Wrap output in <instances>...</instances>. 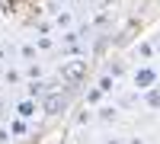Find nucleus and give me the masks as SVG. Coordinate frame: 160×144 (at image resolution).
Returning <instances> with one entry per match:
<instances>
[{"label": "nucleus", "instance_id": "obj_14", "mask_svg": "<svg viewBox=\"0 0 160 144\" xmlns=\"http://www.w3.org/2000/svg\"><path fill=\"white\" fill-rule=\"evenodd\" d=\"M26 77H42V67H38L35 61H29L26 64Z\"/></svg>", "mask_w": 160, "mask_h": 144}, {"label": "nucleus", "instance_id": "obj_15", "mask_svg": "<svg viewBox=\"0 0 160 144\" xmlns=\"http://www.w3.org/2000/svg\"><path fill=\"white\" fill-rule=\"evenodd\" d=\"M128 144H144V138H128Z\"/></svg>", "mask_w": 160, "mask_h": 144}, {"label": "nucleus", "instance_id": "obj_16", "mask_svg": "<svg viewBox=\"0 0 160 144\" xmlns=\"http://www.w3.org/2000/svg\"><path fill=\"white\" fill-rule=\"evenodd\" d=\"M106 144H118V141H106Z\"/></svg>", "mask_w": 160, "mask_h": 144}, {"label": "nucleus", "instance_id": "obj_5", "mask_svg": "<svg viewBox=\"0 0 160 144\" xmlns=\"http://www.w3.org/2000/svg\"><path fill=\"white\" fill-rule=\"evenodd\" d=\"M10 135L13 138H26V135H29V122L19 119V115H13V119H10Z\"/></svg>", "mask_w": 160, "mask_h": 144}, {"label": "nucleus", "instance_id": "obj_9", "mask_svg": "<svg viewBox=\"0 0 160 144\" xmlns=\"http://www.w3.org/2000/svg\"><path fill=\"white\" fill-rule=\"evenodd\" d=\"M3 83H7V87H10V83H22V74H19V71H13V67L3 71Z\"/></svg>", "mask_w": 160, "mask_h": 144}, {"label": "nucleus", "instance_id": "obj_2", "mask_svg": "<svg viewBox=\"0 0 160 144\" xmlns=\"http://www.w3.org/2000/svg\"><path fill=\"white\" fill-rule=\"evenodd\" d=\"M38 109H42V106H38L32 96H26V99H19V102H16V115H19V119H26V122H29V119H35V115H38Z\"/></svg>", "mask_w": 160, "mask_h": 144}, {"label": "nucleus", "instance_id": "obj_1", "mask_svg": "<svg viewBox=\"0 0 160 144\" xmlns=\"http://www.w3.org/2000/svg\"><path fill=\"white\" fill-rule=\"evenodd\" d=\"M154 83H160V71L154 64H138L135 74H131V87H135V93H144V90H151Z\"/></svg>", "mask_w": 160, "mask_h": 144}, {"label": "nucleus", "instance_id": "obj_7", "mask_svg": "<svg viewBox=\"0 0 160 144\" xmlns=\"http://www.w3.org/2000/svg\"><path fill=\"white\" fill-rule=\"evenodd\" d=\"M115 115H118L115 106H99V109H96V119H99V122H115Z\"/></svg>", "mask_w": 160, "mask_h": 144}, {"label": "nucleus", "instance_id": "obj_4", "mask_svg": "<svg viewBox=\"0 0 160 144\" xmlns=\"http://www.w3.org/2000/svg\"><path fill=\"white\" fill-rule=\"evenodd\" d=\"M154 55H157L154 42H138V45H135V58H141V64H151Z\"/></svg>", "mask_w": 160, "mask_h": 144}, {"label": "nucleus", "instance_id": "obj_8", "mask_svg": "<svg viewBox=\"0 0 160 144\" xmlns=\"http://www.w3.org/2000/svg\"><path fill=\"white\" fill-rule=\"evenodd\" d=\"M96 87L102 90V93H112V90H115V77H112V74H102V77H99V83H96Z\"/></svg>", "mask_w": 160, "mask_h": 144}, {"label": "nucleus", "instance_id": "obj_3", "mask_svg": "<svg viewBox=\"0 0 160 144\" xmlns=\"http://www.w3.org/2000/svg\"><path fill=\"white\" fill-rule=\"evenodd\" d=\"M42 109H45L48 115H58V112H64V109H68V99H64V96H58V93H48V99L42 102Z\"/></svg>", "mask_w": 160, "mask_h": 144}, {"label": "nucleus", "instance_id": "obj_6", "mask_svg": "<svg viewBox=\"0 0 160 144\" xmlns=\"http://www.w3.org/2000/svg\"><path fill=\"white\" fill-rule=\"evenodd\" d=\"M144 102H148V109H160V83L144 90Z\"/></svg>", "mask_w": 160, "mask_h": 144}, {"label": "nucleus", "instance_id": "obj_13", "mask_svg": "<svg viewBox=\"0 0 160 144\" xmlns=\"http://www.w3.org/2000/svg\"><path fill=\"white\" fill-rule=\"evenodd\" d=\"M42 93H45V83H38V80H35V83H29V96H32V99H38Z\"/></svg>", "mask_w": 160, "mask_h": 144}, {"label": "nucleus", "instance_id": "obj_11", "mask_svg": "<svg viewBox=\"0 0 160 144\" xmlns=\"http://www.w3.org/2000/svg\"><path fill=\"white\" fill-rule=\"evenodd\" d=\"M58 29H71V22H74V16H71V13H58Z\"/></svg>", "mask_w": 160, "mask_h": 144}, {"label": "nucleus", "instance_id": "obj_12", "mask_svg": "<svg viewBox=\"0 0 160 144\" xmlns=\"http://www.w3.org/2000/svg\"><path fill=\"white\" fill-rule=\"evenodd\" d=\"M99 99H102V90L96 87V90H90V93H87V106H96Z\"/></svg>", "mask_w": 160, "mask_h": 144}, {"label": "nucleus", "instance_id": "obj_10", "mask_svg": "<svg viewBox=\"0 0 160 144\" xmlns=\"http://www.w3.org/2000/svg\"><path fill=\"white\" fill-rule=\"evenodd\" d=\"M19 55H22V61H26V64H29V61H35V58H38L32 45H19Z\"/></svg>", "mask_w": 160, "mask_h": 144}]
</instances>
